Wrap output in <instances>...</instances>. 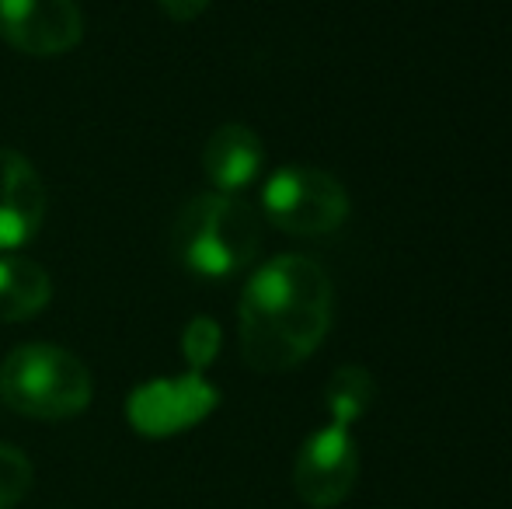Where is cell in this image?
I'll list each match as a JSON object with an SVG mask.
<instances>
[{
	"label": "cell",
	"mask_w": 512,
	"mask_h": 509,
	"mask_svg": "<svg viewBox=\"0 0 512 509\" xmlns=\"http://www.w3.org/2000/svg\"><path fill=\"white\" fill-rule=\"evenodd\" d=\"M331 279L314 258L279 255L248 279L237 307L244 363L258 374L293 370L331 325Z\"/></svg>",
	"instance_id": "obj_1"
},
{
	"label": "cell",
	"mask_w": 512,
	"mask_h": 509,
	"mask_svg": "<svg viewBox=\"0 0 512 509\" xmlns=\"http://www.w3.org/2000/svg\"><path fill=\"white\" fill-rule=\"evenodd\" d=\"M262 245V220L244 199L203 192L182 206L171 227V255L199 279L244 272Z\"/></svg>",
	"instance_id": "obj_2"
},
{
	"label": "cell",
	"mask_w": 512,
	"mask_h": 509,
	"mask_svg": "<svg viewBox=\"0 0 512 509\" xmlns=\"http://www.w3.org/2000/svg\"><path fill=\"white\" fill-rule=\"evenodd\" d=\"M91 374L74 353L49 342L18 346L0 367V398L28 419H74L91 405Z\"/></svg>",
	"instance_id": "obj_3"
},
{
	"label": "cell",
	"mask_w": 512,
	"mask_h": 509,
	"mask_svg": "<svg viewBox=\"0 0 512 509\" xmlns=\"http://www.w3.org/2000/svg\"><path fill=\"white\" fill-rule=\"evenodd\" d=\"M262 210L272 227L297 238L331 234L349 217V196L335 175L310 164H286L265 182Z\"/></svg>",
	"instance_id": "obj_4"
},
{
	"label": "cell",
	"mask_w": 512,
	"mask_h": 509,
	"mask_svg": "<svg viewBox=\"0 0 512 509\" xmlns=\"http://www.w3.org/2000/svg\"><path fill=\"white\" fill-rule=\"evenodd\" d=\"M220 405L216 387L203 374L185 377H161V381L140 384L126 401L129 426L140 436H175L203 422Z\"/></svg>",
	"instance_id": "obj_5"
},
{
	"label": "cell",
	"mask_w": 512,
	"mask_h": 509,
	"mask_svg": "<svg viewBox=\"0 0 512 509\" xmlns=\"http://www.w3.org/2000/svg\"><path fill=\"white\" fill-rule=\"evenodd\" d=\"M359 478V447L352 440L349 426L317 429L300 447L293 464V489L310 509H331L349 499Z\"/></svg>",
	"instance_id": "obj_6"
},
{
	"label": "cell",
	"mask_w": 512,
	"mask_h": 509,
	"mask_svg": "<svg viewBox=\"0 0 512 509\" xmlns=\"http://www.w3.org/2000/svg\"><path fill=\"white\" fill-rule=\"evenodd\" d=\"M77 0H0V39L25 56H63L81 42Z\"/></svg>",
	"instance_id": "obj_7"
},
{
	"label": "cell",
	"mask_w": 512,
	"mask_h": 509,
	"mask_svg": "<svg viewBox=\"0 0 512 509\" xmlns=\"http://www.w3.org/2000/svg\"><path fill=\"white\" fill-rule=\"evenodd\" d=\"M46 220V185L32 161L0 147V252H18Z\"/></svg>",
	"instance_id": "obj_8"
},
{
	"label": "cell",
	"mask_w": 512,
	"mask_h": 509,
	"mask_svg": "<svg viewBox=\"0 0 512 509\" xmlns=\"http://www.w3.org/2000/svg\"><path fill=\"white\" fill-rule=\"evenodd\" d=\"M262 161V140H258L255 129L241 123L213 129V136L203 147V171L213 182V189L223 192V196H237V192L248 189L258 178V171H262Z\"/></svg>",
	"instance_id": "obj_9"
},
{
	"label": "cell",
	"mask_w": 512,
	"mask_h": 509,
	"mask_svg": "<svg viewBox=\"0 0 512 509\" xmlns=\"http://www.w3.org/2000/svg\"><path fill=\"white\" fill-rule=\"evenodd\" d=\"M53 279L39 262L14 252H0V321H28L46 311Z\"/></svg>",
	"instance_id": "obj_10"
},
{
	"label": "cell",
	"mask_w": 512,
	"mask_h": 509,
	"mask_svg": "<svg viewBox=\"0 0 512 509\" xmlns=\"http://www.w3.org/2000/svg\"><path fill=\"white\" fill-rule=\"evenodd\" d=\"M328 412L338 426H352L356 419H363V412L373 401V377L363 367H338L324 391Z\"/></svg>",
	"instance_id": "obj_11"
},
{
	"label": "cell",
	"mask_w": 512,
	"mask_h": 509,
	"mask_svg": "<svg viewBox=\"0 0 512 509\" xmlns=\"http://www.w3.org/2000/svg\"><path fill=\"white\" fill-rule=\"evenodd\" d=\"M32 461L18 447L0 443V509H14L32 489Z\"/></svg>",
	"instance_id": "obj_12"
},
{
	"label": "cell",
	"mask_w": 512,
	"mask_h": 509,
	"mask_svg": "<svg viewBox=\"0 0 512 509\" xmlns=\"http://www.w3.org/2000/svg\"><path fill=\"white\" fill-rule=\"evenodd\" d=\"M182 353L189 360L192 374H203L220 353V325L213 318H192L182 332Z\"/></svg>",
	"instance_id": "obj_13"
},
{
	"label": "cell",
	"mask_w": 512,
	"mask_h": 509,
	"mask_svg": "<svg viewBox=\"0 0 512 509\" xmlns=\"http://www.w3.org/2000/svg\"><path fill=\"white\" fill-rule=\"evenodd\" d=\"M161 4V11L168 14V18H175V21H192V18H199V14L209 7V0H157Z\"/></svg>",
	"instance_id": "obj_14"
}]
</instances>
